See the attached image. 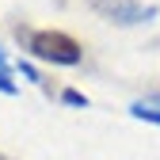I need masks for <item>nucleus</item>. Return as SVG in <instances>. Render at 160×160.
Wrapping results in <instances>:
<instances>
[{"mask_svg":"<svg viewBox=\"0 0 160 160\" xmlns=\"http://www.w3.org/2000/svg\"><path fill=\"white\" fill-rule=\"evenodd\" d=\"M130 114H133V118H141V122H156V126H160V107L145 103V99H137V103L130 107Z\"/></svg>","mask_w":160,"mask_h":160,"instance_id":"obj_3","label":"nucleus"},{"mask_svg":"<svg viewBox=\"0 0 160 160\" xmlns=\"http://www.w3.org/2000/svg\"><path fill=\"white\" fill-rule=\"evenodd\" d=\"M145 103H152V107H160V95H149V99H145Z\"/></svg>","mask_w":160,"mask_h":160,"instance_id":"obj_7","label":"nucleus"},{"mask_svg":"<svg viewBox=\"0 0 160 160\" xmlns=\"http://www.w3.org/2000/svg\"><path fill=\"white\" fill-rule=\"evenodd\" d=\"M15 34L27 46V53L38 57V61H46V65H76L84 57L80 42L72 34H65V31H27V27H19Z\"/></svg>","mask_w":160,"mask_h":160,"instance_id":"obj_1","label":"nucleus"},{"mask_svg":"<svg viewBox=\"0 0 160 160\" xmlns=\"http://www.w3.org/2000/svg\"><path fill=\"white\" fill-rule=\"evenodd\" d=\"M0 76H12V65H8V53L0 50Z\"/></svg>","mask_w":160,"mask_h":160,"instance_id":"obj_6","label":"nucleus"},{"mask_svg":"<svg viewBox=\"0 0 160 160\" xmlns=\"http://www.w3.org/2000/svg\"><path fill=\"white\" fill-rule=\"evenodd\" d=\"M0 92H4V95H15L19 88H15V80H12V76H0Z\"/></svg>","mask_w":160,"mask_h":160,"instance_id":"obj_5","label":"nucleus"},{"mask_svg":"<svg viewBox=\"0 0 160 160\" xmlns=\"http://www.w3.org/2000/svg\"><path fill=\"white\" fill-rule=\"evenodd\" d=\"M99 8H103L114 23H122V27L145 23V19L156 15V8H141V4H133V0H99Z\"/></svg>","mask_w":160,"mask_h":160,"instance_id":"obj_2","label":"nucleus"},{"mask_svg":"<svg viewBox=\"0 0 160 160\" xmlns=\"http://www.w3.org/2000/svg\"><path fill=\"white\" fill-rule=\"evenodd\" d=\"M61 99H65L69 107H88V95H84V92H76V88H65Z\"/></svg>","mask_w":160,"mask_h":160,"instance_id":"obj_4","label":"nucleus"},{"mask_svg":"<svg viewBox=\"0 0 160 160\" xmlns=\"http://www.w3.org/2000/svg\"><path fill=\"white\" fill-rule=\"evenodd\" d=\"M0 160H4V156H0Z\"/></svg>","mask_w":160,"mask_h":160,"instance_id":"obj_8","label":"nucleus"}]
</instances>
